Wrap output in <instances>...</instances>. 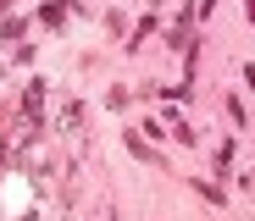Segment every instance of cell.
Returning <instances> with one entry per match:
<instances>
[{
  "label": "cell",
  "instance_id": "6da1fadb",
  "mask_svg": "<svg viewBox=\"0 0 255 221\" xmlns=\"http://www.w3.org/2000/svg\"><path fill=\"white\" fill-rule=\"evenodd\" d=\"M250 17H255V0H250Z\"/></svg>",
  "mask_w": 255,
  "mask_h": 221
},
{
  "label": "cell",
  "instance_id": "7a4b0ae2",
  "mask_svg": "<svg viewBox=\"0 0 255 221\" xmlns=\"http://www.w3.org/2000/svg\"><path fill=\"white\" fill-rule=\"evenodd\" d=\"M0 11H6V0H0Z\"/></svg>",
  "mask_w": 255,
  "mask_h": 221
}]
</instances>
